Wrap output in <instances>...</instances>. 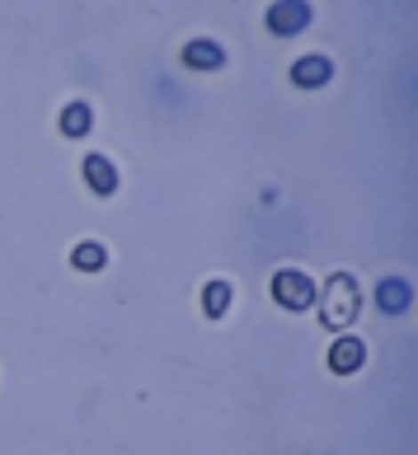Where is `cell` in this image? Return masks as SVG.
Wrapping results in <instances>:
<instances>
[{
    "instance_id": "obj_9",
    "label": "cell",
    "mask_w": 418,
    "mask_h": 455,
    "mask_svg": "<svg viewBox=\"0 0 418 455\" xmlns=\"http://www.w3.org/2000/svg\"><path fill=\"white\" fill-rule=\"evenodd\" d=\"M104 263H109V249L99 240H80L71 249V267H76V273H104Z\"/></svg>"
},
{
    "instance_id": "obj_4",
    "label": "cell",
    "mask_w": 418,
    "mask_h": 455,
    "mask_svg": "<svg viewBox=\"0 0 418 455\" xmlns=\"http://www.w3.org/2000/svg\"><path fill=\"white\" fill-rule=\"evenodd\" d=\"M329 76H334V61L320 57V52L301 57L292 66V85H301V90H320V85H329Z\"/></svg>"
},
{
    "instance_id": "obj_1",
    "label": "cell",
    "mask_w": 418,
    "mask_h": 455,
    "mask_svg": "<svg viewBox=\"0 0 418 455\" xmlns=\"http://www.w3.org/2000/svg\"><path fill=\"white\" fill-rule=\"evenodd\" d=\"M362 315V296H358V282L353 273H334L325 282V300H320V324L329 333H343L353 329V319Z\"/></svg>"
},
{
    "instance_id": "obj_8",
    "label": "cell",
    "mask_w": 418,
    "mask_h": 455,
    "mask_svg": "<svg viewBox=\"0 0 418 455\" xmlns=\"http://www.w3.org/2000/svg\"><path fill=\"white\" fill-rule=\"evenodd\" d=\"M90 127H94V108L90 104H80V99H76V104H66L61 108V137H90Z\"/></svg>"
},
{
    "instance_id": "obj_6",
    "label": "cell",
    "mask_w": 418,
    "mask_h": 455,
    "mask_svg": "<svg viewBox=\"0 0 418 455\" xmlns=\"http://www.w3.org/2000/svg\"><path fill=\"white\" fill-rule=\"evenodd\" d=\"M306 24H310V5H301V0H287V5L269 10V28L273 33H301Z\"/></svg>"
},
{
    "instance_id": "obj_3",
    "label": "cell",
    "mask_w": 418,
    "mask_h": 455,
    "mask_svg": "<svg viewBox=\"0 0 418 455\" xmlns=\"http://www.w3.org/2000/svg\"><path fill=\"white\" fill-rule=\"evenodd\" d=\"M362 362H366V343L353 339V333H339L334 347H329V371H334V376H353Z\"/></svg>"
},
{
    "instance_id": "obj_2",
    "label": "cell",
    "mask_w": 418,
    "mask_h": 455,
    "mask_svg": "<svg viewBox=\"0 0 418 455\" xmlns=\"http://www.w3.org/2000/svg\"><path fill=\"white\" fill-rule=\"evenodd\" d=\"M273 300L282 310H310L315 306V282L301 267H282L273 273Z\"/></svg>"
},
{
    "instance_id": "obj_7",
    "label": "cell",
    "mask_w": 418,
    "mask_h": 455,
    "mask_svg": "<svg viewBox=\"0 0 418 455\" xmlns=\"http://www.w3.org/2000/svg\"><path fill=\"white\" fill-rule=\"evenodd\" d=\"M85 183H90L99 197H113V193H118V170H113V160H109V156H90V160H85Z\"/></svg>"
},
{
    "instance_id": "obj_10",
    "label": "cell",
    "mask_w": 418,
    "mask_h": 455,
    "mask_svg": "<svg viewBox=\"0 0 418 455\" xmlns=\"http://www.w3.org/2000/svg\"><path fill=\"white\" fill-rule=\"evenodd\" d=\"M376 300H381V310H386V315H405L409 310V282L405 277H386L376 286Z\"/></svg>"
},
{
    "instance_id": "obj_11",
    "label": "cell",
    "mask_w": 418,
    "mask_h": 455,
    "mask_svg": "<svg viewBox=\"0 0 418 455\" xmlns=\"http://www.w3.org/2000/svg\"><path fill=\"white\" fill-rule=\"evenodd\" d=\"M230 282H207L203 286V310H207V319H221L226 310H230Z\"/></svg>"
},
{
    "instance_id": "obj_5",
    "label": "cell",
    "mask_w": 418,
    "mask_h": 455,
    "mask_svg": "<svg viewBox=\"0 0 418 455\" xmlns=\"http://www.w3.org/2000/svg\"><path fill=\"white\" fill-rule=\"evenodd\" d=\"M183 66H193V71H221L226 52H221L212 38H193L189 47H183Z\"/></svg>"
}]
</instances>
